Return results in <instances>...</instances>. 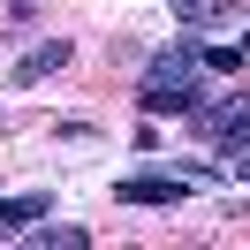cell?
Instances as JSON below:
<instances>
[{
	"label": "cell",
	"mask_w": 250,
	"mask_h": 250,
	"mask_svg": "<svg viewBox=\"0 0 250 250\" xmlns=\"http://www.w3.org/2000/svg\"><path fill=\"white\" fill-rule=\"evenodd\" d=\"M182 197H189L182 174H129L122 182V205H182Z\"/></svg>",
	"instance_id": "cell-3"
},
{
	"label": "cell",
	"mask_w": 250,
	"mask_h": 250,
	"mask_svg": "<svg viewBox=\"0 0 250 250\" xmlns=\"http://www.w3.org/2000/svg\"><path fill=\"white\" fill-rule=\"evenodd\" d=\"M23 243H31V250H83L91 235H83V228H31Z\"/></svg>",
	"instance_id": "cell-6"
},
{
	"label": "cell",
	"mask_w": 250,
	"mask_h": 250,
	"mask_svg": "<svg viewBox=\"0 0 250 250\" xmlns=\"http://www.w3.org/2000/svg\"><path fill=\"white\" fill-rule=\"evenodd\" d=\"M23 220H46V197H8L0 205V228H23Z\"/></svg>",
	"instance_id": "cell-7"
},
{
	"label": "cell",
	"mask_w": 250,
	"mask_h": 250,
	"mask_svg": "<svg viewBox=\"0 0 250 250\" xmlns=\"http://www.w3.org/2000/svg\"><path fill=\"white\" fill-rule=\"evenodd\" d=\"M235 174H243V182H250V152H235Z\"/></svg>",
	"instance_id": "cell-8"
},
{
	"label": "cell",
	"mask_w": 250,
	"mask_h": 250,
	"mask_svg": "<svg viewBox=\"0 0 250 250\" xmlns=\"http://www.w3.org/2000/svg\"><path fill=\"white\" fill-rule=\"evenodd\" d=\"M167 8H174L182 23H228V16H235V0H167Z\"/></svg>",
	"instance_id": "cell-5"
},
{
	"label": "cell",
	"mask_w": 250,
	"mask_h": 250,
	"mask_svg": "<svg viewBox=\"0 0 250 250\" xmlns=\"http://www.w3.org/2000/svg\"><path fill=\"white\" fill-rule=\"evenodd\" d=\"M53 68H68V38H46V46H31L16 61V83H38V76H53Z\"/></svg>",
	"instance_id": "cell-4"
},
{
	"label": "cell",
	"mask_w": 250,
	"mask_h": 250,
	"mask_svg": "<svg viewBox=\"0 0 250 250\" xmlns=\"http://www.w3.org/2000/svg\"><path fill=\"white\" fill-rule=\"evenodd\" d=\"M205 91V53L197 46H174L144 68V114H189Z\"/></svg>",
	"instance_id": "cell-1"
},
{
	"label": "cell",
	"mask_w": 250,
	"mask_h": 250,
	"mask_svg": "<svg viewBox=\"0 0 250 250\" xmlns=\"http://www.w3.org/2000/svg\"><path fill=\"white\" fill-rule=\"evenodd\" d=\"M189 129L212 137V144H235L250 129V83H235L228 99H197V106H189Z\"/></svg>",
	"instance_id": "cell-2"
}]
</instances>
